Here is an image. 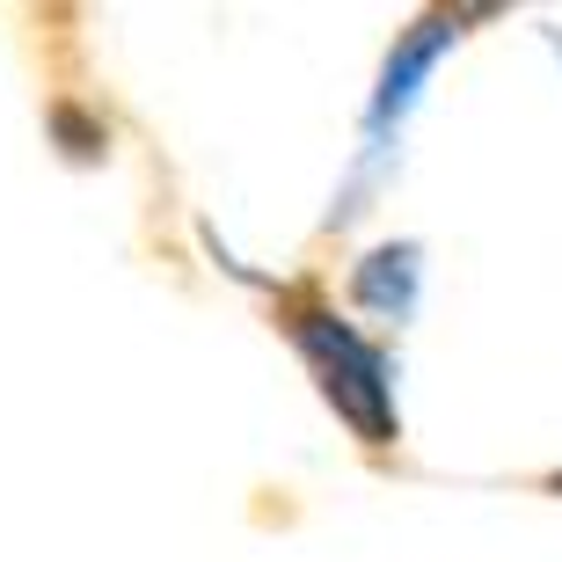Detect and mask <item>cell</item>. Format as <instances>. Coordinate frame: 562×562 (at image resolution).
Wrapping results in <instances>:
<instances>
[{"label": "cell", "mask_w": 562, "mask_h": 562, "mask_svg": "<svg viewBox=\"0 0 562 562\" xmlns=\"http://www.w3.org/2000/svg\"><path fill=\"white\" fill-rule=\"evenodd\" d=\"M292 351L314 366L322 380V402L351 424L358 446H395L402 438V409H395V358L380 351L373 336L344 322L336 307H292L285 322Z\"/></svg>", "instance_id": "obj_1"}, {"label": "cell", "mask_w": 562, "mask_h": 562, "mask_svg": "<svg viewBox=\"0 0 562 562\" xmlns=\"http://www.w3.org/2000/svg\"><path fill=\"white\" fill-rule=\"evenodd\" d=\"M453 44H460V15H417V22H409V30L395 37V52H387V66H380L373 103H366V168H358V183L344 190V205L329 212V227L358 212V190L380 176V161H387V139L409 125V110L424 103V88H431L438 59H446Z\"/></svg>", "instance_id": "obj_2"}, {"label": "cell", "mask_w": 562, "mask_h": 562, "mask_svg": "<svg viewBox=\"0 0 562 562\" xmlns=\"http://www.w3.org/2000/svg\"><path fill=\"white\" fill-rule=\"evenodd\" d=\"M351 307L373 314V322H417L424 307V241H380V249H366L351 263Z\"/></svg>", "instance_id": "obj_3"}, {"label": "cell", "mask_w": 562, "mask_h": 562, "mask_svg": "<svg viewBox=\"0 0 562 562\" xmlns=\"http://www.w3.org/2000/svg\"><path fill=\"white\" fill-rule=\"evenodd\" d=\"M44 125H52V146H59L74 168H88V161H103V154H110V125L95 117V110H81V103H52Z\"/></svg>", "instance_id": "obj_4"}, {"label": "cell", "mask_w": 562, "mask_h": 562, "mask_svg": "<svg viewBox=\"0 0 562 562\" xmlns=\"http://www.w3.org/2000/svg\"><path fill=\"white\" fill-rule=\"evenodd\" d=\"M541 44H548V52L562 59V30H555V22H541Z\"/></svg>", "instance_id": "obj_5"}, {"label": "cell", "mask_w": 562, "mask_h": 562, "mask_svg": "<svg viewBox=\"0 0 562 562\" xmlns=\"http://www.w3.org/2000/svg\"><path fill=\"white\" fill-rule=\"evenodd\" d=\"M548 490H555V497H562V468H555V475H548Z\"/></svg>", "instance_id": "obj_6"}]
</instances>
